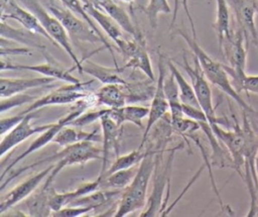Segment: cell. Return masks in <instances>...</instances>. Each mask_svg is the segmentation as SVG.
Here are the masks:
<instances>
[{"mask_svg":"<svg viewBox=\"0 0 258 217\" xmlns=\"http://www.w3.org/2000/svg\"><path fill=\"white\" fill-rule=\"evenodd\" d=\"M102 155H103V149L102 147H99L95 144V141H91V140H86V141H81L69 146H66L62 150H60L59 152L50 155L46 158H43L41 160H37L29 166H26L24 168H20L18 170H16L15 172H12L9 177L6 179L5 182L1 183V188L4 189L5 186L10 183L11 181H13L15 178H17L18 176H20L21 174H23L24 172L39 166L41 164L50 161L55 159L56 162L54 164V167L52 169V171L50 172V174L46 177L44 183H43V187L47 188L51 186V183L53 182V180L55 179V177L67 167L70 166H74V165H84L90 160L93 159H102Z\"/></svg>","mask_w":258,"mask_h":217,"instance_id":"obj_1","label":"cell"},{"mask_svg":"<svg viewBox=\"0 0 258 217\" xmlns=\"http://www.w3.org/2000/svg\"><path fill=\"white\" fill-rule=\"evenodd\" d=\"M176 33L181 36L184 41L187 43L189 48L191 49L194 56L198 59L201 68L210 83L219 88L222 92H224L228 97L233 99L245 112L257 114V112L241 97L240 93L236 91L234 88L231 78L228 72L225 69V65L215 61L211 58L198 43L197 38L194 36H189L187 33L182 31L181 29H177Z\"/></svg>","mask_w":258,"mask_h":217,"instance_id":"obj_2","label":"cell"},{"mask_svg":"<svg viewBox=\"0 0 258 217\" xmlns=\"http://www.w3.org/2000/svg\"><path fill=\"white\" fill-rule=\"evenodd\" d=\"M144 147L147 149V154L140 162L137 174L131 184L120 195L119 203L114 213L115 217H124L144 208L146 205V193L150 178L154 172L156 151L149 147Z\"/></svg>","mask_w":258,"mask_h":217,"instance_id":"obj_3","label":"cell"},{"mask_svg":"<svg viewBox=\"0 0 258 217\" xmlns=\"http://www.w3.org/2000/svg\"><path fill=\"white\" fill-rule=\"evenodd\" d=\"M94 104H97V99H96L95 94H90L89 96H87V97L79 100L78 102H76L74 107L72 108V110L67 115H64L63 117L59 118L56 122H53L49 128L44 130L43 132L39 133V135L28 145V147L22 153H20L18 156H16L4 169V171L2 172V176H1V182L4 180V177L6 176V174L9 171H11L17 164H19L22 159L27 157L29 154L33 153L34 151L44 147L49 142L53 141L55 135L58 133V131L62 127L67 126V125H70V123L73 120H75L77 117H79L81 114H83L86 109L90 108Z\"/></svg>","mask_w":258,"mask_h":217,"instance_id":"obj_4","label":"cell"},{"mask_svg":"<svg viewBox=\"0 0 258 217\" xmlns=\"http://www.w3.org/2000/svg\"><path fill=\"white\" fill-rule=\"evenodd\" d=\"M23 3L29 9L31 12H33L37 18L39 19L40 23L48 33V35L51 37L53 42L60 46L71 58V60L75 64V68L78 69L80 74H83L82 71V63L83 61L80 60L77 55L74 51L71 38L64 28V26L61 24V22L52 15L49 11H47L45 8H43L36 0H23Z\"/></svg>","mask_w":258,"mask_h":217,"instance_id":"obj_5","label":"cell"},{"mask_svg":"<svg viewBox=\"0 0 258 217\" xmlns=\"http://www.w3.org/2000/svg\"><path fill=\"white\" fill-rule=\"evenodd\" d=\"M178 147L170 149V153L167 157L164 167H162V156L164 150H158L155 152V166H154V185L152 189V194L148 198L146 209L141 212L139 216H157L160 214L162 208V194L165 187H170V177H171V165L173 161V156L175 150Z\"/></svg>","mask_w":258,"mask_h":217,"instance_id":"obj_6","label":"cell"},{"mask_svg":"<svg viewBox=\"0 0 258 217\" xmlns=\"http://www.w3.org/2000/svg\"><path fill=\"white\" fill-rule=\"evenodd\" d=\"M183 60V69L187 73L191 85L194 87V90L196 92L199 104L202 108V110L207 115L208 121L210 124H220L223 125V121L216 115V109L213 103V96H212V90L209 84L208 79L206 78L201 65L198 61V59L195 57L194 59V66H191L187 59L185 53L182 56Z\"/></svg>","mask_w":258,"mask_h":217,"instance_id":"obj_7","label":"cell"},{"mask_svg":"<svg viewBox=\"0 0 258 217\" xmlns=\"http://www.w3.org/2000/svg\"><path fill=\"white\" fill-rule=\"evenodd\" d=\"M48 11L54 15L64 26L71 40L74 42H101L103 39L94 30V28L84 19L73 13L67 8H60L55 5H49Z\"/></svg>","mask_w":258,"mask_h":217,"instance_id":"obj_8","label":"cell"},{"mask_svg":"<svg viewBox=\"0 0 258 217\" xmlns=\"http://www.w3.org/2000/svg\"><path fill=\"white\" fill-rule=\"evenodd\" d=\"M165 74H166V69H165V64L163 57L159 55L158 59V77L156 80V85H155V90L153 92V98L149 107V113L147 116V121L146 125L144 128V132L141 138V142L139 144V148H143L145 141L147 139V136L150 132V130L153 128V126L162 118L164 117L168 112H169V105L168 101L166 99L165 93H164V80H165Z\"/></svg>","mask_w":258,"mask_h":217,"instance_id":"obj_9","label":"cell"},{"mask_svg":"<svg viewBox=\"0 0 258 217\" xmlns=\"http://www.w3.org/2000/svg\"><path fill=\"white\" fill-rule=\"evenodd\" d=\"M92 83H93V80L90 82H86V83L80 82L78 84H70L68 86H62L52 92L47 93L44 96L36 99L21 113L26 114L29 112L38 111L39 109L46 107V106L76 103L79 100L90 95V92L85 91L84 88L86 86H90Z\"/></svg>","mask_w":258,"mask_h":217,"instance_id":"obj_10","label":"cell"},{"mask_svg":"<svg viewBox=\"0 0 258 217\" xmlns=\"http://www.w3.org/2000/svg\"><path fill=\"white\" fill-rule=\"evenodd\" d=\"M34 112H29L26 113L24 118L15 126L13 127L10 131L5 133L3 135V138L1 140L0 144V156L1 158L4 157V155L9 152L12 148L20 144L22 141L28 139L30 136L34 134H39L49 128L52 123L49 124H43L39 126H34L31 124L32 118L35 116Z\"/></svg>","mask_w":258,"mask_h":217,"instance_id":"obj_11","label":"cell"},{"mask_svg":"<svg viewBox=\"0 0 258 217\" xmlns=\"http://www.w3.org/2000/svg\"><path fill=\"white\" fill-rule=\"evenodd\" d=\"M54 165H50L37 174L27 178L25 181L15 186L9 193L2 196L0 202V214L3 215L6 211L11 209L16 204L25 200L28 196H30L37 187L46 179V177L52 171Z\"/></svg>","mask_w":258,"mask_h":217,"instance_id":"obj_12","label":"cell"},{"mask_svg":"<svg viewBox=\"0 0 258 217\" xmlns=\"http://www.w3.org/2000/svg\"><path fill=\"white\" fill-rule=\"evenodd\" d=\"M232 8L238 27L243 30L247 40L258 42V31L255 25V14L258 13V0H227Z\"/></svg>","mask_w":258,"mask_h":217,"instance_id":"obj_13","label":"cell"},{"mask_svg":"<svg viewBox=\"0 0 258 217\" xmlns=\"http://www.w3.org/2000/svg\"><path fill=\"white\" fill-rule=\"evenodd\" d=\"M245 40L247 41V38L243 30L238 27L235 30L231 29L230 34L220 46V50L228 61L229 67L236 72H245L246 70L247 48L245 47Z\"/></svg>","mask_w":258,"mask_h":217,"instance_id":"obj_14","label":"cell"},{"mask_svg":"<svg viewBox=\"0 0 258 217\" xmlns=\"http://www.w3.org/2000/svg\"><path fill=\"white\" fill-rule=\"evenodd\" d=\"M6 19H13L18 21L24 28L37 33L45 39H48V41L52 44L56 45L40 23L37 16L29 9H25L19 6L14 0H9L5 4L1 5V20Z\"/></svg>","mask_w":258,"mask_h":217,"instance_id":"obj_15","label":"cell"},{"mask_svg":"<svg viewBox=\"0 0 258 217\" xmlns=\"http://www.w3.org/2000/svg\"><path fill=\"white\" fill-rule=\"evenodd\" d=\"M1 70H26L35 72L38 74H41L45 77H51L55 80H60L63 82H67L69 84H78L81 81L74 77L71 74V71L73 70H67L63 68H60L56 65H53L51 63H44V64H37V65H21V64H14L11 62H5L3 59L1 61Z\"/></svg>","mask_w":258,"mask_h":217,"instance_id":"obj_16","label":"cell"},{"mask_svg":"<svg viewBox=\"0 0 258 217\" xmlns=\"http://www.w3.org/2000/svg\"><path fill=\"white\" fill-rule=\"evenodd\" d=\"M101 128L103 132V155H102V167L99 176H102L108 167L109 156L115 150L117 152L118 149V141L120 138L122 125L116 123L112 118L108 116V113L105 114L101 119Z\"/></svg>","mask_w":258,"mask_h":217,"instance_id":"obj_17","label":"cell"},{"mask_svg":"<svg viewBox=\"0 0 258 217\" xmlns=\"http://www.w3.org/2000/svg\"><path fill=\"white\" fill-rule=\"evenodd\" d=\"M55 81L51 77L38 78H4L0 79V97L6 98L15 94L25 92L29 89L42 87Z\"/></svg>","mask_w":258,"mask_h":217,"instance_id":"obj_18","label":"cell"},{"mask_svg":"<svg viewBox=\"0 0 258 217\" xmlns=\"http://www.w3.org/2000/svg\"><path fill=\"white\" fill-rule=\"evenodd\" d=\"M201 130L204 132L207 140L210 143V147L212 150L211 153V162L212 166H215L219 169H233L234 162L232 156L228 149L223 147L220 144V139L217 137L215 132L212 129L211 124L208 121H201Z\"/></svg>","mask_w":258,"mask_h":217,"instance_id":"obj_19","label":"cell"},{"mask_svg":"<svg viewBox=\"0 0 258 217\" xmlns=\"http://www.w3.org/2000/svg\"><path fill=\"white\" fill-rule=\"evenodd\" d=\"M90 2L102 11L106 12L110 17H112L122 28V30L131 34L135 39L144 40L132 23L127 12L116 2L113 0H90Z\"/></svg>","mask_w":258,"mask_h":217,"instance_id":"obj_20","label":"cell"},{"mask_svg":"<svg viewBox=\"0 0 258 217\" xmlns=\"http://www.w3.org/2000/svg\"><path fill=\"white\" fill-rule=\"evenodd\" d=\"M100 185H101V178L98 177L95 181L84 183L73 191H69L66 193H57L53 190L49 200L51 211L54 212L66 206H70L77 199L99 190Z\"/></svg>","mask_w":258,"mask_h":217,"instance_id":"obj_21","label":"cell"},{"mask_svg":"<svg viewBox=\"0 0 258 217\" xmlns=\"http://www.w3.org/2000/svg\"><path fill=\"white\" fill-rule=\"evenodd\" d=\"M82 61H83L82 63L83 73H86L94 77L96 80L100 81L103 85H107V84L127 85L128 84L126 80L119 75V73L123 71L122 68L104 67L87 59H83Z\"/></svg>","mask_w":258,"mask_h":217,"instance_id":"obj_22","label":"cell"},{"mask_svg":"<svg viewBox=\"0 0 258 217\" xmlns=\"http://www.w3.org/2000/svg\"><path fill=\"white\" fill-rule=\"evenodd\" d=\"M149 107L139 105H124L118 108H109L108 116L116 123L123 125L126 122L143 128L142 120L148 116Z\"/></svg>","mask_w":258,"mask_h":217,"instance_id":"obj_23","label":"cell"},{"mask_svg":"<svg viewBox=\"0 0 258 217\" xmlns=\"http://www.w3.org/2000/svg\"><path fill=\"white\" fill-rule=\"evenodd\" d=\"M52 191L51 186L47 188L41 186L39 190H35L25 199L24 205L28 211V216H51L49 200Z\"/></svg>","mask_w":258,"mask_h":217,"instance_id":"obj_24","label":"cell"},{"mask_svg":"<svg viewBox=\"0 0 258 217\" xmlns=\"http://www.w3.org/2000/svg\"><path fill=\"white\" fill-rule=\"evenodd\" d=\"M125 85L107 84L99 88L96 93L97 104L105 105L109 108H118L126 105L128 97L123 91Z\"/></svg>","mask_w":258,"mask_h":217,"instance_id":"obj_25","label":"cell"},{"mask_svg":"<svg viewBox=\"0 0 258 217\" xmlns=\"http://www.w3.org/2000/svg\"><path fill=\"white\" fill-rule=\"evenodd\" d=\"M85 9L88 14L92 17V19L104 30V32L114 41L116 42L120 38L123 37L121 27L117 24V22L110 17L106 12L102 11L91 2L88 4H84Z\"/></svg>","mask_w":258,"mask_h":217,"instance_id":"obj_26","label":"cell"},{"mask_svg":"<svg viewBox=\"0 0 258 217\" xmlns=\"http://www.w3.org/2000/svg\"><path fill=\"white\" fill-rule=\"evenodd\" d=\"M36 34L37 33H34L26 28H14L11 25L7 24L5 20H1V37L7 40H13L22 43L26 46L35 47L38 49H45V45H43L37 39Z\"/></svg>","mask_w":258,"mask_h":217,"instance_id":"obj_27","label":"cell"},{"mask_svg":"<svg viewBox=\"0 0 258 217\" xmlns=\"http://www.w3.org/2000/svg\"><path fill=\"white\" fill-rule=\"evenodd\" d=\"M100 141L101 140V134H98V129H95L93 131H84V130H78L72 127H69V125L62 127L58 133L55 135L53 142L57 143L60 146H69L81 141Z\"/></svg>","mask_w":258,"mask_h":217,"instance_id":"obj_28","label":"cell"},{"mask_svg":"<svg viewBox=\"0 0 258 217\" xmlns=\"http://www.w3.org/2000/svg\"><path fill=\"white\" fill-rule=\"evenodd\" d=\"M163 87H164V93L169 105L170 119L175 120L180 117H183L184 114L182 110V103L179 97V88L175 81L174 76L171 73L167 78L165 77Z\"/></svg>","mask_w":258,"mask_h":217,"instance_id":"obj_29","label":"cell"},{"mask_svg":"<svg viewBox=\"0 0 258 217\" xmlns=\"http://www.w3.org/2000/svg\"><path fill=\"white\" fill-rule=\"evenodd\" d=\"M138 167H139V165L128 168V169L120 170L111 175L101 178L100 189L122 190V189L127 188L131 184L133 179L135 178L137 171H138Z\"/></svg>","mask_w":258,"mask_h":217,"instance_id":"obj_30","label":"cell"},{"mask_svg":"<svg viewBox=\"0 0 258 217\" xmlns=\"http://www.w3.org/2000/svg\"><path fill=\"white\" fill-rule=\"evenodd\" d=\"M217 10H216V20L214 23V28L217 33L219 47L223 43L224 39L231 32V17L229 3L227 0H216Z\"/></svg>","mask_w":258,"mask_h":217,"instance_id":"obj_31","label":"cell"},{"mask_svg":"<svg viewBox=\"0 0 258 217\" xmlns=\"http://www.w3.org/2000/svg\"><path fill=\"white\" fill-rule=\"evenodd\" d=\"M62 5L64 6V8L69 9L70 11H72L73 13H75L76 15H78L79 17H81L82 19H84L85 21H87L93 28L94 30L100 35V37L103 39L104 41V46L109 50V52L111 53L113 60H114V64H115V67L117 68H120L116 62V59H115V56H114V51H113V47L111 45V43L107 40L106 36L100 31L99 27L97 26V23L92 19V17L88 14V12L86 11L85 9V5L84 3L82 2V0H59Z\"/></svg>","mask_w":258,"mask_h":217,"instance_id":"obj_32","label":"cell"},{"mask_svg":"<svg viewBox=\"0 0 258 217\" xmlns=\"http://www.w3.org/2000/svg\"><path fill=\"white\" fill-rule=\"evenodd\" d=\"M167 68L169 70V72L174 76L175 81L178 85L179 88V97H180V101L182 104L184 105H189V106H194V107H199L201 108L196 92L194 90V87L191 84H189L185 78L182 76V74L177 70V68L175 67V65L171 62V61H167Z\"/></svg>","mask_w":258,"mask_h":217,"instance_id":"obj_33","label":"cell"},{"mask_svg":"<svg viewBox=\"0 0 258 217\" xmlns=\"http://www.w3.org/2000/svg\"><path fill=\"white\" fill-rule=\"evenodd\" d=\"M225 69L238 93L246 92L247 95H249V93L258 95V75H248L246 72H236L226 65Z\"/></svg>","mask_w":258,"mask_h":217,"instance_id":"obj_34","label":"cell"},{"mask_svg":"<svg viewBox=\"0 0 258 217\" xmlns=\"http://www.w3.org/2000/svg\"><path fill=\"white\" fill-rule=\"evenodd\" d=\"M146 154H147V149L145 147H143V148L138 147L137 149H134V150L130 151L129 153L120 155L113 161V164L111 166H109L107 171L102 176H99V177L103 178V177L111 175L117 171L128 169V168H131L134 166H138V165H140V162L142 161V159L145 157Z\"/></svg>","mask_w":258,"mask_h":217,"instance_id":"obj_35","label":"cell"},{"mask_svg":"<svg viewBox=\"0 0 258 217\" xmlns=\"http://www.w3.org/2000/svg\"><path fill=\"white\" fill-rule=\"evenodd\" d=\"M124 69H133V70H140L143 74L147 76L151 81L154 80V73L153 68L151 65V61L149 58V55L145 48L144 43L141 44L138 48V50L125 62L124 67H122V70Z\"/></svg>","mask_w":258,"mask_h":217,"instance_id":"obj_36","label":"cell"},{"mask_svg":"<svg viewBox=\"0 0 258 217\" xmlns=\"http://www.w3.org/2000/svg\"><path fill=\"white\" fill-rule=\"evenodd\" d=\"M143 12L148 18L150 26L155 29L159 14H169L171 8L167 0H148V4L143 8Z\"/></svg>","mask_w":258,"mask_h":217,"instance_id":"obj_37","label":"cell"},{"mask_svg":"<svg viewBox=\"0 0 258 217\" xmlns=\"http://www.w3.org/2000/svg\"><path fill=\"white\" fill-rule=\"evenodd\" d=\"M36 100V98L30 94H15L10 97L1 98V105H0V112L4 113L12 108L19 107L25 105L27 103H32Z\"/></svg>","mask_w":258,"mask_h":217,"instance_id":"obj_38","label":"cell"},{"mask_svg":"<svg viewBox=\"0 0 258 217\" xmlns=\"http://www.w3.org/2000/svg\"><path fill=\"white\" fill-rule=\"evenodd\" d=\"M171 126L173 132L181 135L182 137L189 132L201 129V124L199 121H196L186 116L180 117L175 120H171Z\"/></svg>","mask_w":258,"mask_h":217,"instance_id":"obj_39","label":"cell"},{"mask_svg":"<svg viewBox=\"0 0 258 217\" xmlns=\"http://www.w3.org/2000/svg\"><path fill=\"white\" fill-rule=\"evenodd\" d=\"M109 111V108L107 109H100L96 111H91L87 113L81 114L79 117H77L75 120H73L70 125L71 126H76V127H84L86 125H89L97 120H100L105 114H107Z\"/></svg>","mask_w":258,"mask_h":217,"instance_id":"obj_40","label":"cell"},{"mask_svg":"<svg viewBox=\"0 0 258 217\" xmlns=\"http://www.w3.org/2000/svg\"><path fill=\"white\" fill-rule=\"evenodd\" d=\"M95 210L92 206H66L57 211H54L51 213V216L54 217H78L83 216L85 214H88Z\"/></svg>","mask_w":258,"mask_h":217,"instance_id":"obj_41","label":"cell"},{"mask_svg":"<svg viewBox=\"0 0 258 217\" xmlns=\"http://www.w3.org/2000/svg\"><path fill=\"white\" fill-rule=\"evenodd\" d=\"M24 116H25V114L20 112L19 114L14 115V116L1 118V121H0V133H1V135H4L8 131H10L13 127H15L24 118Z\"/></svg>","mask_w":258,"mask_h":217,"instance_id":"obj_42","label":"cell"},{"mask_svg":"<svg viewBox=\"0 0 258 217\" xmlns=\"http://www.w3.org/2000/svg\"><path fill=\"white\" fill-rule=\"evenodd\" d=\"M182 110H183L184 116H186L188 118H191V119H194L196 121H199V122H201V121H208L207 115L202 110V108L182 104Z\"/></svg>","mask_w":258,"mask_h":217,"instance_id":"obj_43","label":"cell"},{"mask_svg":"<svg viewBox=\"0 0 258 217\" xmlns=\"http://www.w3.org/2000/svg\"><path fill=\"white\" fill-rule=\"evenodd\" d=\"M32 49L29 47H5L1 46V57L3 58L5 55H31Z\"/></svg>","mask_w":258,"mask_h":217,"instance_id":"obj_44","label":"cell"},{"mask_svg":"<svg viewBox=\"0 0 258 217\" xmlns=\"http://www.w3.org/2000/svg\"><path fill=\"white\" fill-rule=\"evenodd\" d=\"M181 1V4L185 10V13H186V16H187V19H188V22H189V25H190V28H191V32H192V36L195 38H197V31H196V27H195V23H194V20H192V17L190 15V12H189V9H188V4H187V0H180Z\"/></svg>","mask_w":258,"mask_h":217,"instance_id":"obj_45","label":"cell"},{"mask_svg":"<svg viewBox=\"0 0 258 217\" xmlns=\"http://www.w3.org/2000/svg\"><path fill=\"white\" fill-rule=\"evenodd\" d=\"M254 169H255V176H256V181H257V185H258V150L256 152L255 159H254Z\"/></svg>","mask_w":258,"mask_h":217,"instance_id":"obj_46","label":"cell"},{"mask_svg":"<svg viewBox=\"0 0 258 217\" xmlns=\"http://www.w3.org/2000/svg\"><path fill=\"white\" fill-rule=\"evenodd\" d=\"M82 2H83L84 4H88V3H90V0H82Z\"/></svg>","mask_w":258,"mask_h":217,"instance_id":"obj_47","label":"cell"},{"mask_svg":"<svg viewBox=\"0 0 258 217\" xmlns=\"http://www.w3.org/2000/svg\"><path fill=\"white\" fill-rule=\"evenodd\" d=\"M7 1H9V0H1V5H3V4H5Z\"/></svg>","mask_w":258,"mask_h":217,"instance_id":"obj_48","label":"cell"},{"mask_svg":"<svg viewBox=\"0 0 258 217\" xmlns=\"http://www.w3.org/2000/svg\"><path fill=\"white\" fill-rule=\"evenodd\" d=\"M255 216H258V205H257V208H256V212H255Z\"/></svg>","mask_w":258,"mask_h":217,"instance_id":"obj_49","label":"cell"},{"mask_svg":"<svg viewBox=\"0 0 258 217\" xmlns=\"http://www.w3.org/2000/svg\"><path fill=\"white\" fill-rule=\"evenodd\" d=\"M256 46H257V47H258V42H257V44H256Z\"/></svg>","mask_w":258,"mask_h":217,"instance_id":"obj_50","label":"cell"}]
</instances>
